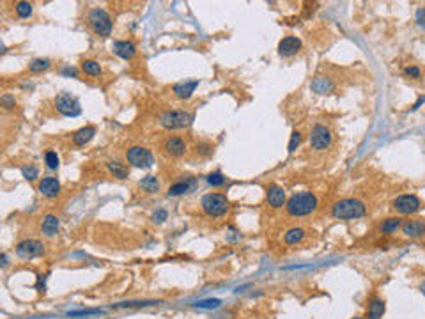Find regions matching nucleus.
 Returning a JSON list of instances; mask_svg holds the SVG:
<instances>
[{"instance_id": "obj_21", "label": "nucleus", "mask_w": 425, "mask_h": 319, "mask_svg": "<svg viewBox=\"0 0 425 319\" xmlns=\"http://www.w3.org/2000/svg\"><path fill=\"white\" fill-rule=\"evenodd\" d=\"M193 185H195V179H185V181H177V183H174L170 188H168L166 195H168V197L185 195V193H188V191L193 188Z\"/></svg>"}, {"instance_id": "obj_42", "label": "nucleus", "mask_w": 425, "mask_h": 319, "mask_svg": "<svg viewBox=\"0 0 425 319\" xmlns=\"http://www.w3.org/2000/svg\"><path fill=\"white\" fill-rule=\"evenodd\" d=\"M7 264H9V263H7V254H2V266L5 268Z\"/></svg>"}, {"instance_id": "obj_3", "label": "nucleus", "mask_w": 425, "mask_h": 319, "mask_svg": "<svg viewBox=\"0 0 425 319\" xmlns=\"http://www.w3.org/2000/svg\"><path fill=\"white\" fill-rule=\"evenodd\" d=\"M201 207L202 211L207 216H211V218H220V216L227 215L230 202L222 193H205L201 201Z\"/></svg>"}, {"instance_id": "obj_17", "label": "nucleus", "mask_w": 425, "mask_h": 319, "mask_svg": "<svg viewBox=\"0 0 425 319\" xmlns=\"http://www.w3.org/2000/svg\"><path fill=\"white\" fill-rule=\"evenodd\" d=\"M112 50L113 54L124 60H131L137 55V46H135L133 41H115L112 44Z\"/></svg>"}, {"instance_id": "obj_28", "label": "nucleus", "mask_w": 425, "mask_h": 319, "mask_svg": "<svg viewBox=\"0 0 425 319\" xmlns=\"http://www.w3.org/2000/svg\"><path fill=\"white\" fill-rule=\"evenodd\" d=\"M50 66H52V60L43 59V57H39V59H32L29 62V69L32 71V73H41V71H46Z\"/></svg>"}, {"instance_id": "obj_13", "label": "nucleus", "mask_w": 425, "mask_h": 319, "mask_svg": "<svg viewBox=\"0 0 425 319\" xmlns=\"http://www.w3.org/2000/svg\"><path fill=\"white\" fill-rule=\"evenodd\" d=\"M266 199H268V204L275 209L285 206L287 204V197H285V190H283L280 185H269L268 190H266Z\"/></svg>"}, {"instance_id": "obj_31", "label": "nucleus", "mask_w": 425, "mask_h": 319, "mask_svg": "<svg viewBox=\"0 0 425 319\" xmlns=\"http://www.w3.org/2000/svg\"><path fill=\"white\" fill-rule=\"evenodd\" d=\"M225 181H227V177H225L220 170L211 172L209 176H207V183H209V185H211V187H213V188H220V187H223Z\"/></svg>"}, {"instance_id": "obj_1", "label": "nucleus", "mask_w": 425, "mask_h": 319, "mask_svg": "<svg viewBox=\"0 0 425 319\" xmlns=\"http://www.w3.org/2000/svg\"><path fill=\"white\" fill-rule=\"evenodd\" d=\"M317 206L319 201L312 191H298L287 201L285 209L291 216H308L317 209Z\"/></svg>"}, {"instance_id": "obj_38", "label": "nucleus", "mask_w": 425, "mask_h": 319, "mask_svg": "<svg viewBox=\"0 0 425 319\" xmlns=\"http://www.w3.org/2000/svg\"><path fill=\"white\" fill-rule=\"evenodd\" d=\"M0 101H2V107H4L5 110H9V108H13V107H15V105H16L15 96H11V94H4Z\"/></svg>"}, {"instance_id": "obj_36", "label": "nucleus", "mask_w": 425, "mask_h": 319, "mask_svg": "<svg viewBox=\"0 0 425 319\" xmlns=\"http://www.w3.org/2000/svg\"><path fill=\"white\" fill-rule=\"evenodd\" d=\"M158 301H122V303L113 305L117 309H122V307H147V305H156Z\"/></svg>"}, {"instance_id": "obj_40", "label": "nucleus", "mask_w": 425, "mask_h": 319, "mask_svg": "<svg viewBox=\"0 0 425 319\" xmlns=\"http://www.w3.org/2000/svg\"><path fill=\"white\" fill-rule=\"evenodd\" d=\"M62 75H73V76H78V73H76V69L74 68H64Z\"/></svg>"}, {"instance_id": "obj_30", "label": "nucleus", "mask_w": 425, "mask_h": 319, "mask_svg": "<svg viewBox=\"0 0 425 319\" xmlns=\"http://www.w3.org/2000/svg\"><path fill=\"white\" fill-rule=\"evenodd\" d=\"M44 163H46V167H48L50 170H57L60 165L59 154H57L55 151H46L44 152Z\"/></svg>"}, {"instance_id": "obj_6", "label": "nucleus", "mask_w": 425, "mask_h": 319, "mask_svg": "<svg viewBox=\"0 0 425 319\" xmlns=\"http://www.w3.org/2000/svg\"><path fill=\"white\" fill-rule=\"evenodd\" d=\"M55 108H57V112H60L62 115L66 117H78L80 113H82V105L76 98H74L73 94L66 93H59L55 96Z\"/></svg>"}, {"instance_id": "obj_5", "label": "nucleus", "mask_w": 425, "mask_h": 319, "mask_svg": "<svg viewBox=\"0 0 425 319\" xmlns=\"http://www.w3.org/2000/svg\"><path fill=\"white\" fill-rule=\"evenodd\" d=\"M193 123V113L188 110H168L160 115V124L165 130H183Z\"/></svg>"}, {"instance_id": "obj_32", "label": "nucleus", "mask_w": 425, "mask_h": 319, "mask_svg": "<svg viewBox=\"0 0 425 319\" xmlns=\"http://www.w3.org/2000/svg\"><path fill=\"white\" fill-rule=\"evenodd\" d=\"M21 174H23V177L27 181H36V179L39 177V170H37L34 165H23V167H21Z\"/></svg>"}, {"instance_id": "obj_4", "label": "nucleus", "mask_w": 425, "mask_h": 319, "mask_svg": "<svg viewBox=\"0 0 425 319\" xmlns=\"http://www.w3.org/2000/svg\"><path fill=\"white\" fill-rule=\"evenodd\" d=\"M87 20H89V27L92 29V32L96 36L107 38V36L112 34L113 21H112V18H110V15H108L105 9H99V7L92 9L91 13H89Z\"/></svg>"}, {"instance_id": "obj_2", "label": "nucleus", "mask_w": 425, "mask_h": 319, "mask_svg": "<svg viewBox=\"0 0 425 319\" xmlns=\"http://www.w3.org/2000/svg\"><path fill=\"white\" fill-rule=\"evenodd\" d=\"M365 202H362L360 199H352V197L340 199L332 206V216L337 220H356V218L365 216Z\"/></svg>"}, {"instance_id": "obj_11", "label": "nucleus", "mask_w": 425, "mask_h": 319, "mask_svg": "<svg viewBox=\"0 0 425 319\" xmlns=\"http://www.w3.org/2000/svg\"><path fill=\"white\" fill-rule=\"evenodd\" d=\"M162 149L168 156L179 158L188 151V144L183 137H166L162 144Z\"/></svg>"}, {"instance_id": "obj_15", "label": "nucleus", "mask_w": 425, "mask_h": 319, "mask_svg": "<svg viewBox=\"0 0 425 319\" xmlns=\"http://www.w3.org/2000/svg\"><path fill=\"white\" fill-rule=\"evenodd\" d=\"M301 50V39H298L296 36H285L278 43V54L282 57H293Z\"/></svg>"}, {"instance_id": "obj_19", "label": "nucleus", "mask_w": 425, "mask_h": 319, "mask_svg": "<svg viewBox=\"0 0 425 319\" xmlns=\"http://www.w3.org/2000/svg\"><path fill=\"white\" fill-rule=\"evenodd\" d=\"M385 310H386L385 300H381L379 296H374V298H370L369 307H367V319H381Z\"/></svg>"}, {"instance_id": "obj_7", "label": "nucleus", "mask_w": 425, "mask_h": 319, "mask_svg": "<svg viewBox=\"0 0 425 319\" xmlns=\"http://www.w3.org/2000/svg\"><path fill=\"white\" fill-rule=\"evenodd\" d=\"M126 162L137 169H151L154 163V156L144 146H131L126 149Z\"/></svg>"}, {"instance_id": "obj_16", "label": "nucleus", "mask_w": 425, "mask_h": 319, "mask_svg": "<svg viewBox=\"0 0 425 319\" xmlns=\"http://www.w3.org/2000/svg\"><path fill=\"white\" fill-rule=\"evenodd\" d=\"M197 87H199V80H185V82H179V84L174 85L172 93L177 99H190Z\"/></svg>"}, {"instance_id": "obj_29", "label": "nucleus", "mask_w": 425, "mask_h": 319, "mask_svg": "<svg viewBox=\"0 0 425 319\" xmlns=\"http://www.w3.org/2000/svg\"><path fill=\"white\" fill-rule=\"evenodd\" d=\"M15 11L20 18H30V16L34 15V5L30 4V2H16Z\"/></svg>"}, {"instance_id": "obj_37", "label": "nucleus", "mask_w": 425, "mask_h": 319, "mask_svg": "<svg viewBox=\"0 0 425 319\" xmlns=\"http://www.w3.org/2000/svg\"><path fill=\"white\" fill-rule=\"evenodd\" d=\"M404 75L407 78H420L422 69L418 66H407V68H404Z\"/></svg>"}, {"instance_id": "obj_24", "label": "nucleus", "mask_w": 425, "mask_h": 319, "mask_svg": "<svg viewBox=\"0 0 425 319\" xmlns=\"http://www.w3.org/2000/svg\"><path fill=\"white\" fill-rule=\"evenodd\" d=\"M402 227V218L399 216H390V218H386L379 224V232L383 234H393L395 231H399Z\"/></svg>"}, {"instance_id": "obj_27", "label": "nucleus", "mask_w": 425, "mask_h": 319, "mask_svg": "<svg viewBox=\"0 0 425 319\" xmlns=\"http://www.w3.org/2000/svg\"><path fill=\"white\" fill-rule=\"evenodd\" d=\"M82 71L89 76H99L103 73L101 66H99L98 60H92V59H85L82 62Z\"/></svg>"}, {"instance_id": "obj_26", "label": "nucleus", "mask_w": 425, "mask_h": 319, "mask_svg": "<svg viewBox=\"0 0 425 319\" xmlns=\"http://www.w3.org/2000/svg\"><path fill=\"white\" fill-rule=\"evenodd\" d=\"M107 167L113 174V177H117V179H128V176H129V170H128L126 165H122V163L115 162V160H110L107 163Z\"/></svg>"}, {"instance_id": "obj_43", "label": "nucleus", "mask_w": 425, "mask_h": 319, "mask_svg": "<svg viewBox=\"0 0 425 319\" xmlns=\"http://www.w3.org/2000/svg\"><path fill=\"white\" fill-rule=\"evenodd\" d=\"M351 319H362V318H351Z\"/></svg>"}, {"instance_id": "obj_20", "label": "nucleus", "mask_w": 425, "mask_h": 319, "mask_svg": "<svg viewBox=\"0 0 425 319\" xmlns=\"http://www.w3.org/2000/svg\"><path fill=\"white\" fill-rule=\"evenodd\" d=\"M96 135V126H83L73 133V144L74 146H85L94 138Z\"/></svg>"}, {"instance_id": "obj_22", "label": "nucleus", "mask_w": 425, "mask_h": 319, "mask_svg": "<svg viewBox=\"0 0 425 319\" xmlns=\"http://www.w3.org/2000/svg\"><path fill=\"white\" fill-rule=\"evenodd\" d=\"M335 89L333 82L326 76H315L312 82V91L317 94H330Z\"/></svg>"}, {"instance_id": "obj_10", "label": "nucleus", "mask_w": 425, "mask_h": 319, "mask_svg": "<svg viewBox=\"0 0 425 319\" xmlns=\"http://www.w3.org/2000/svg\"><path fill=\"white\" fill-rule=\"evenodd\" d=\"M44 252H46V246L39 240H23L16 245V255L20 259H34V257L43 255Z\"/></svg>"}, {"instance_id": "obj_41", "label": "nucleus", "mask_w": 425, "mask_h": 319, "mask_svg": "<svg viewBox=\"0 0 425 319\" xmlns=\"http://www.w3.org/2000/svg\"><path fill=\"white\" fill-rule=\"evenodd\" d=\"M424 103H425V96H422V98L418 99V101H416L415 105H413V108H411V110H418V108H420V107H422V105H424Z\"/></svg>"}, {"instance_id": "obj_9", "label": "nucleus", "mask_w": 425, "mask_h": 319, "mask_svg": "<svg viewBox=\"0 0 425 319\" xmlns=\"http://www.w3.org/2000/svg\"><path fill=\"white\" fill-rule=\"evenodd\" d=\"M332 131L324 124H315L310 130V148L314 151H326L332 146Z\"/></svg>"}, {"instance_id": "obj_34", "label": "nucleus", "mask_w": 425, "mask_h": 319, "mask_svg": "<svg viewBox=\"0 0 425 319\" xmlns=\"http://www.w3.org/2000/svg\"><path fill=\"white\" fill-rule=\"evenodd\" d=\"M222 305V300H202V301H197L195 307L199 309H218Z\"/></svg>"}, {"instance_id": "obj_8", "label": "nucleus", "mask_w": 425, "mask_h": 319, "mask_svg": "<svg viewBox=\"0 0 425 319\" xmlns=\"http://www.w3.org/2000/svg\"><path fill=\"white\" fill-rule=\"evenodd\" d=\"M391 207L397 213H401V215H415V213H418L424 207V204H422V201L416 195L404 193V195H399L397 199H393Z\"/></svg>"}, {"instance_id": "obj_33", "label": "nucleus", "mask_w": 425, "mask_h": 319, "mask_svg": "<svg viewBox=\"0 0 425 319\" xmlns=\"http://www.w3.org/2000/svg\"><path fill=\"white\" fill-rule=\"evenodd\" d=\"M301 140H303V135H301V131L294 130V131L291 133V140H289V152L296 151V149H298V146L301 144Z\"/></svg>"}, {"instance_id": "obj_25", "label": "nucleus", "mask_w": 425, "mask_h": 319, "mask_svg": "<svg viewBox=\"0 0 425 319\" xmlns=\"http://www.w3.org/2000/svg\"><path fill=\"white\" fill-rule=\"evenodd\" d=\"M138 187L147 193H156V191H160V181L156 176H146L138 181Z\"/></svg>"}, {"instance_id": "obj_39", "label": "nucleus", "mask_w": 425, "mask_h": 319, "mask_svg": "<svg viewBox=\"0 0 425 319\" xmlns=\"http://www.w3.org/2000/svg\"><path fill=\"white\" fill-rule=\"evenodd\" d=\"M92 314H101V310H76V312H69L68 316H92Z\"/></svg>"}, {"instance_id": "obj_23", "label": "nucleus", "mask_w": 425, "mask_h": 319, "mask_svg": "<svg viewBox=\"0 0 425 319\" xmlns=\"http://www.w3.org/2000/svg\"><path fill=\"white\" fill-rule=\"evenodd\" d=\"M305 236H307V232L303 227H293L283 234V241H285V245H298L305 240Z\"/></svg>"}, {"instance_id": "obj_18", "label": "nucleus", "mask_w": 425, "mask_h": 319, "mask_svg": "<svg viewBox=\"0 0 425 319\" xmlns=\"http://www.w3.org/2000/svg\"><path fill=\"white\" fill-rule=\"evenodd\" d=\"M60 229V220L59 216L55 215H44L43 222H41V232L44 238H55Z\"/></svg>"}, {"instance_id": "obj_35", "label": "nucleus", "mask_w": 425, "mask_h": 319, "mask_svg": "<svg viewBox=\"0 0 425 319\" xmlns=\"http://www.w3.org/2000/svg\"><path fill=\"white\" fill-rule=\"evenodd\" d=\"M166 218H168V213H166V209H163V207H158L156 211L151 215L152 224H163Z\"/></svg>"}, {"instance_id": "obj_12", "label": "nucleus", "mask_w": 425, "mask_h": 319, "mask_svg": "<svg viewBox=\"0 0 425 319\" xmlns=\"http://www.w3.org/2000/svg\"><path fill=\"white\" fill-rule=\"evenodd\" d=\"M37 190H39L41 195L48 197V199H55V197L60 195V181L57 177L54 176H46V177H41L39 179V185H37Z\"/></svg>"}, {"instance_id": "obj_14", "label": "nucleus", "mask_w": 425, "mask_h": 319, "mask_svg": "<svg viewBox=\"0 0 425 319\" xmlns=\"http://www.w3.org/2000/svg\"><path fill=\"white\" fill-rule=\"evenodd\" d=\"M402 234L407 238H422L425 234V220L424 218H409L402 222Z\"/></svg>"}]
</instances>
